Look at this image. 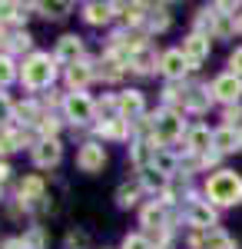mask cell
Wrapping results in <instances>:
<instances>
[{
	"instance_id": "1",
	"label": "cell",
	"mask_w": 242,
	"mask_h": 249,
	"mask_svg": "<svg viewBox=\"0 0 242 249\" xmlns=\"http://www.w3.org/2000/svg\"><path fill=\"white\" fill-rule=\"evenodd\" d=\"M206 203L216 206H236L242 203V176L236 170H219L206 179Z\"/></svg>"
},
{
	"instance_id": "2",
	"label": "cell",
	"mask_w": 242,
	"mask_h": 249,
	"mask_svg": "<svg viewBox=\"0 0 242 249\" xmlns=\"http://www.w3.org/2000/svg\"><path fill=\"white\" fill-rule=\"evenodd\" d=\"M20 80H23L27 90H47L56 80V57H50V53H30L23 60Z\"/></svg>"
},
{
	"instance_id": "3",
	"label": "cell",
	"mask_w": 242,
	"mask_h": 249,
	"mask_svg": "<svg viewBox=\"0 0 242 249\" xmlns=\"http://www.w3.org/2000/svg\"><path fill=\"white\" fill-rule=\"evenodd\" d=\"M183 133H186V123H183V116L176 113V110H159V113L153 116V140L156 143L169 146V143H176Z\"/></svg>"
},
{
	"instance_id": "4",
	"label": "cell",
	"mask_w": 242,
	"mask_h": 249,
	"mask_svg": "<svg viewBox=\"0 0 242 249\" xmlns=\"http://www.w3.org/2000/svg\"><path fill=\"white\" fill-rule=\"evenodd\" d=\"M93 110H96V103L83 93V90H70L67 100H63V113H67V120L76 123V126L90 123V120H93Z\"/></svg>"
},
{
	"instance_id": "5",
	"label": "cell",
	"mask_w": 242,
	"mask_h": 249,
	"mask_svg": "<svg viewBox=\"0 0 242 249\" xmlns=\"http://www.w3.org/2000/svg\"><path fill=\"white\" fill-rule=\"evenodd\" d=\"M76 166L83 173H100L103 166H106V150L100 146V143H83L80 150H76Z\"/></svg>"
},
{
	"instance_id": "6",
	"label": "cell",
	"mask_w": 242,
	"mask_h": 249,
	"mask_svg": "<svg viewBox=\"0 0 242 249\" xmlns=\"http://www.w3.org/2000/svg\"><path fill=\"white\" fill-rule=\"evenodd\" d=\"M209 93L232 107V103H239V96H242V80L236 77V73H223V77L212 80V90H209Z\"/></svg>"
},
{
	"instance_id": "7",
	"label": "cell",
	"mask_w": 242,
	"mask_h": 249,
	"mask_svg": "<svg viewBox=\"0 0 242 249\" xmlns=\"http://www.w3.org/2000/svg\"><path fill=\"white\" fill-rule=\"evenodd\" d=\"M183 57H186L189 70H196L206 57H209V37L206 34H192V37L183 40Z\"/></svg>"
},
{
	"instance_id": "8",
	"label": "cell",
	"mask_w": 242,
	"mask_h": 249,
	"mask_svg": "<svg viewBox=\"0 0 242 249\" xmlns=\"http://www.w3.org/2000/svg\"><path fill=\"white\" fill-rule=\"evenodd\" d=\"M63 160V146H60V140H40L37 146H34V163H37L40 170H50Z\"/></svg>"
},
{
	"instance_id": "9",
	"label": "cell",
	"mask_w": 242,
	"mask_h": 249,
	"mask_svg": "<svg viewBox=\"0 0 242 249\" xmlns=\"http://www.w3.org/2000/svg\"><path fill=\"white\" fill-rule=\"evenodd\" d=\"M116 107H120V116L130 123V120H136V116H143V110H146V103H143V93L139 90H126V93L116 96Z\"/></svg>"
},
{
	"instance_id": "10",
	"label": "cell",
	"mask_w": 242,
	"mask_h": 249,
	"mask_svg": "<svg viewBox=\"0 0 242 249\" xmlns=\"http://www.w3.org/2000/svg\"><path fill=\"white\" fill-rule=\"evenodd\" d=\"M56 60H63V63H80V60H83V37L63 34L60 43H56Z\"/></svg>"
},
{
	"instance_id": "11",
	"label": "cell",
	"mask_w": 242,
	"mask_h": 249,
	"mask_svg": "<svg viewBox=\"0 0 242 249\" xmlns=\"http://www.w3.org/2000/svg\"><path fill=\"white\" fill-rule=\"evenodd\" d=\"M189 226L209 232V226H216V210L209 203H203V199H192V206H189Z\"/></svg>"
},
{
	"instance_id": "12",
	"label": "cell",
	"mask_w": 242,
	"mask_h": 249,
	"mask_svg": "<svg viewBox=\"0 0 242 249\" xmlns=\"http://www.w3.org/2000/svg\"><path fill=\"white\" fill-rule=\"evenodd\" d=\"M159 70H163L169 80H179V77L189 70V63H186V57H183V50H166V53L159 57Z\"/></svg>"
},
{
	"instance_id": "13",
	"label": "cell",
	"mask_w": 242,
	"mask_h": 249,
	"mask_svg": "<svg viewBox=\"0 0 242 249\" xmlns=\"http://www.w3.org/2000/svg\"><path fill=\"white\" fill-rule=\"evenodd\" d=\"M93 77H96V70H93V63H86V60H80V63H70V67H67V83H70L73 90H83Z\"/></svg>"
},
{
	"instance_id": "14",
	"label": "cell",
	"mask_w": 242,
	"mask_h": 249,
	"mask_svg": "<svg viewBox=\"0 0 242 249\" xmlns=\"http://www.w3.org/2000/svg\"><path fill=\"white\" fill-rule=\"evenodd\" d=\"M212 150H216V153H232V150H239V130H232L229 123L219 126V130L212 133Z\"/></svg>"
},
{
	"instance_id": "15",
	"label": "cell",
	"mask_w": 242,
	"mask_h": 249,
	"mask_svg": "<svg viewBox=\"0 0 242 249\" xmlns=\"http://www.w3.org/2000/svg\"><path fill=\"white\" fill-rule=\"evenodd\" d=\"M113 10H116V3H100V0H93V3L83 7V20L93 23V27H100V23H110Z\"/></svg>"
},
{
	"instance_id": "16",
	"label": "cell",
	"mask_w": 242,
	"mask_h": 249,
	"mask_svg": "<svg viewBox=\"0 0 242 249\" xmlns=\"http://www.w3.org/2000/svg\"><path fill=\"white\" fill-rule=\"evenodd\" d=\"M100 136L103 140H130V123L123 120V116H113V120H103L100 126Z\"/></svg>"
},
{
	"instance_id": "17",
	"label": "cell",
	"mask_w": 242,
	"mask_h": 249,
	"mask_svg": "<svg viewBox=\"0 0 242 249\" xmlns=\"http://www.w3.org/2000/svg\"><path fill=\"white\" fill-rule=\"evenodd\" d=\"M209 146H212V133H209L206 126H196V130L186 133V150L189 153H212Z\"/></svg>"
},
{
	"instance_id": "18",
	"label": "cell",
	"mask_w": 242,
	"mask_h": 249,
	"mask_svg": "<svg viewBox=\"0 0 242 249\" xmlns=\"http://www.w3.org/2000/svg\"><path fill=\"white\" fill-rule=\"evenodd\" d=\"M43 190H47V186H43V179H40V176H27V179L20 183V203H27V206H30V203L43 199Z\"/></svg>"
},
{
	"instance_id": "19",
	"label": "cell",
	"mask_w": 242,
	"mask_h": 249,
	"mask_svg": "<svg viewBox=\"0 0 242 249\" xmlns=\"http://www.w3.org/2000/svg\"><path fill=\"white\" fill-rule=\"evenodd\" d=\"M143 226L149 230H166V206L163 203H149L146 210H143Z\"/></svg>"
},
{
	"instance_id": "20",
	"label": "cell",
	"mask_w": 242,
	"mask_h": 249,
	"mask_svg": "<svg viewBox=\"0 0 242 249\" xmlns=\"http://www.w3.org/2000/svg\"><path fill=\"white\" fill-rule=\"evenodd\" d=\"M209 100H212L209 90H189V93H183V107L192 110V113H203L206 107H209Z\"/></svg>"
},
{
	"instance_id": "21",
	"label": "cell",
	"mask_w": 242,
	"mask_h": 249,
	"mask_svg": "<svg viewBox=\"0 0 242 249\" xmlns=\"http://www.w3.org/2000/svg\"><path fill=\"white\" fill-rule=\"evenodd\" d=\"M153 67H156V60H153V53H149L146 47H139V50L130 53V70H136V73H149Z\"/></svg>"
},
{
	"instance_id": "22",
	"label": "cell",
	"mask_w": 242,
	"mask_h": 249,
	"mask_svg": "<svg viewBox=\"0 0 242 249\" xmlns=\"http://www.w3.org/2000/svg\"><path fill=\"white\" fill-rule=\"evenodd\" d=\"M203 249H236V243H232V236H225L223 230H209L203 239Z\"/></svg>"
},
{
	"instance_id": "23",
	"label": "cell",
	"mask_w": 242,
	"mask_h": 249,
	"mask_svg": "<svg viewBox=\"0 0 242 249\" xmlns=\"http://www.w3.org/2000/svg\"><path fill=\"white\" fill-rule=\"evenodd\" d=\"M139 203V186L136 183H123L120 190H116V206H123V210H130V206H136Z\"/></svg>"
},
{
	"instance_id": "24",
	"label": "cell",
	"mask_w": 242,
	"mask_h": 249,
	"mask_svg": "<svg viewBox=\"0 0 242 249\" xmlns=\"http://www.w3.org/2000/svg\"><path fill=\"white\" fill-rule=\"evenodd\" d=\"M20 143H23V136L17 130H0V153H14L20 150Z\"/></svg>"
},
{
	"instance_id": "25",
	"label": "cell",
	"mask_w": 242,
	"mask_h": 249,
	"mask_svg": "<svg viewBox=\"0 0 242 249\" xmlns=\"http://www.w3.org/2000/svg\"><path fill=\"white\" fill-rule=\"evenodd\" d=\"M20 243H23V249H43L47 236H43V230H40V226H34V230H30L27 236H23V239H20Z\"/></svg>"
},
{
	"instance_id": "26",
	"label": "cell",
	"mask_w": 242,
	"mask_h": 249,
	"mask_svg": "<svg viewBox=\"0 0 242 249\" xmlns=\"http://www.w3.org/2000/svg\"><path fill=\"white\" fill-rule=\"evenodd\" d=\"M169 27V14L166 7H156L153 14H149V30H166Z\"/></svg>"
},
{
	"instance_id": "27",
	"label": "cell",
	"mask_w": 242,
	"mask_h": 249,
	"mask_svg": "<svg viewBox=\"0 0 242 249\" xmlns=\"http://www.w3.org/2000/svg\"><path fill=\"white\" fill-rule=\"evenodd\" d=\"M143 183H146L149 190H163V186H166V176L156 173L153 166H146V170H143Z\"/></svg>"
},
{
	"instance_id": "28",
	"label": "cell",
	"mask_w": 242,
	"mask_h": 249,
	"mask_svg": "<svg viewBox=\"0 0 242 249\" xmlns=\"http://www.w3.org/2000/svg\"><path fill=\"white\" fill-rule=\"evenodd\" d=\"M17 77V70H14V60L10 57H0V87H7L10 80Z\"/></svg>"
},
{
	"instance_id": "29",
	"label": "cell",
	"mask_w": 242,
	"mask_h": 249,
	"mask_svg": "<svg viewBox=\"0 0 242 249\" xmlns=\"http://www.w3.org/2000/svg\"><path fill=\"white\" fill-rule=\"evenodd\" d=\"M56 130H60V120H53V116H43V120H40L43 140H56Z\"/></svg>"
},
{
	"instance_id": "30",
	"label": "cell",
	"mask_w": 242,
	"mask_h": 249,
	"mask_svg": "<svg viewBox=\"0 0 242 249\" xmlns=\"http://www.w3.org/2000/svg\"><path fill=\"white\" fill-rule=\"evenodd\" d=\"M40 10H43V17H67V10H70V3H40Z\"/></svg>"
},
{
	"instance_id": "31",
	"label": "cell",
	"mask_w": 242,
	"mask_h": 249,
	"mask_svg": "<svg viewBox=\"0 0 242 249\" xmlns=\"http://www.w3.org/2000/svg\"><path fill=\"white\" fill-rule=\"evenodd\" d=\"M123 249H153V246H149V239L143 236V232H133V236L123 239Z\"/></svg>"
},
{
	"instance_id": "32",
	"label": "cell",
	"mask_w": 242,
	"mask_h": 249,
	"mask_svg": "<svg viewBox=\"0 0 242 249\" xmlns=\"http://www.w3.org/2000/svg\"><path fill=\"white\" fill-rule=\"evenodd\" d=\"M14 17H27L20 3H0V20H14Z\"/></svg>"
},
{
	"instance_id": "33",
	"label": "cell",
	"mask_w": 242,
	"mask_h": 249,
	"mask_svg": "<svg viewBox=\"0 0 242 249\" xmlns=\"http://www.w3.org/2000/svg\"><path fill=\"white\" fill-rule=\"evenodd\" d=\"M229 67H232L229 73H236V77L242 80V47H239V50H232V57H229Z\"/></svg>"
},
{
	"instance_id": "34",
	"label": "cell",
	"mask_w": 242,
	"mask_h": 249,
	"mask_svg": "<svg viewBox=\"0 0 242 249\" xmlns=\"http://www.w3.org/2000/svg\"><path fill=\"white\" fill-rule=\"evenodd\" d=\"M14 116V107H10V100L7 96H0V120H10Z\"/></svg>"
},
{
	"instance_id": "35",
	"label": "cell",
	"mask_w": 242,
	"mask_h": 249,
	"mask_svg": "<svg viewBox=\"0 0 242 249\" xmlns=\"http://www.w3.org/2000/svg\"><path fill=\"white\" fill-rule=\"evenodd\" d=\"M14 47H17V50H30V37H27V34H17V37H14Z\"/></svg>"
},
{
	"instance_id": "36",
	"label": "cell",
	"mask_w": 242,
	"mask_h": 249,
	"mask_svg": "<svg viewBox=\"0 0 242 249\" xmlns=\"http://www.w3.org/2000/svg\"><path fill=\"white\" fill-rule=\"evenodd\" d=\"M239 116H242V107H239V103H232V107L225 110V120H239Z\"/></svg>"
},
{
	"instance_id": "37",
	"label": "cell",
	"mask_w": 242,
	"mask_h": 249,
	"mask_svg": "<svg viewBox=\"0 0 242 249\" xmlns=\"http://www.w3.org/2000/svg\"><path fill=\"white\" fill-rule=\"evenodd\" d=\"M7 176H10V166H7V163H0V183H3Z\"/></svg>"
},
{
	"instance_id": "38",
	"label": "cell",
	"mask_w": 242,
	"mask_h": 249,
	"mask_svg": "<svg viewBox=\"0 0 242 249\" xmlns=\"http://www.w3.org/2000/svg\"><path fill=\"white\" fill-rule=\"evenodd\" d=\"M3 249H23V243H20V239H17V243H7V246H3Z\"/></svg>"
},
{
	"instance_id": "39",
	"label": "cell",
	"mask_w": 242,
	"mask_h": 249,
	"mask_svg": "<svg viewBox=\"0 0 242 249\" xmlns=\"http://www.w3.org/2000/svg\"><path fill=\"white\" fill-rule=\"evenodd\" d=\"M239 150H242V126H239Z\"/></svg>"
},
{
	"instance_id": "40",
	"label": "cell",
	"mask_w": 242,
	"mask_h": 249,
	"mask_svg": "<svg viewBox=\"0 0 242 249\" xmlns=\"http://www.w3.org/2000/svg\"><path fill=\"white\" fill-rule=\"evenodd\" d=\"M236 27H239V30H242V14H239V23H236Z\"/></svg>"
}]
</instances>
